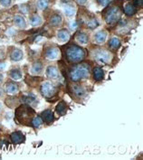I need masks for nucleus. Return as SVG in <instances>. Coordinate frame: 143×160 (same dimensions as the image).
I'll return each instance as SVG.
<instances>
[{"label":"nucleus","mask_w":143,"mask_h":160,"mask_svg":"<svg viewBox=\"0 0 143 160\" xmlns=\"http://www.w3.org/2000/svg\"><path fill=\"white\" fill-rule=\"evenodd\" d=\"M93 64L92 61L86 59L74 64L68 65L66 70L68 82H82L90 80Z\"/></svg>","instance_id":"nucleus-1"},{"label":"nucleus","mask_w":143,"mask_h":160,"mask_svg":"<svg viewBox=\"0 0 143 160\" xmlns=\"http://www.w3.org/2000/svg\"><path fill=\"white\" fill-rule=\"evenodd\" d=\"M62 59L67 65L74 64L88 58V50L74 42H68L60 46Z\"/></svg>","instance_id":"nucleus-2"},{"label":"nucleus","mask_w":143,"mask_h":160,"mask_svg":"<svg viewBox=\"0 0 143 160\" xmlns=\"http://www.w3.org/2000/svg\"><path fill=\"white\" fill-rule=\"evenodd\" d=\"M87 50L88 59L92 61L94 64L100 65L101 67L111 65L115 59V54L103 45L93 44Z\"/></svg>","instance_id":"nucleus-3"},{"label":"nucleus","mask_w":143,"mask_h":160,"mask_svg":"<svg viewBox=\"0 0 143 160\" xmlns=\"http://www.w3.org/2000/svg\"><path fill=\"white\" fill-rule=\"evenodd\" d=\"M122 14V3L117 0H113L107 7L103 8L101 12L104 23L109 26L117 25L121 19Z\"/></svg>","instance_id":"nucleus-4"},{"label":"nucleus","mask_w":143,"mask_h":160,"mask_svg":"<svg viewBox=\"0 0 143 160\" xmlns=\"http://www.w3.org/2000/svg\"><path fill=\"white\" fill-rule=\"evenodd\" d=\"M38 92L44 100L52 102V101L58 98L59 93L61 92V84L59 82L46 79L42 81L38 85Z\"/></svg>","instance_id":"nucleus-5"},{"label":"nucleus","mask_w":143,"mask_h":160,"mask_svg":"<svg viewBox=\"0 0 143 160\" xmlns=\"http://www.w3.org/2000/svg\"><path fill=\"white\" fill-rule=\"evenodd\" d=\"M37 113L35 112L34 108L28 104L22 103L16 108L15 118L17 122L20 125L26 127H31L32 120Z\"/></svg>","instance_id":"nucleus-6"},{"label":"nucleus","mask_w":143,"mask_h":160,"mask_svg":"<svg viewBox=\"0 0 143 160\" xmlns=\"http://www.w3.org/2000/svg\"><path fill=\"white\" fill-rule=\"evenodd\" d=\"M67 92L70 97L77 103H83L90 94L89 88L84 84V82H68Z\"/></svg>","instance_id":"nucleus-7"},{"label":"nucleus","mask_w":143,"mask_h":160,"mask_svg":"<svg viewBox=\"0 0 143 160\" xmlns=\"http://www.w3.org/2000/svg\"><path fill=\"white\" fill-rule=\"evenodd\" d=\"M42 57L46 62H55L62 59V52L59 45L54 42L44 43L42 51Z\"/></svg>","instance_id":"nucleus-8"},{"label":"nucleus","mask_w":143,"mask_h":160,"mask_svg":"<svg viewBox=\"0 0 143 160\" xmlns=\"http://www.w3.org/2000/svg\"><path fill=\"white\" fill-rule=\"evenodd\" d=\"M77 23L80 26H84V28L89 30H95L100 26V22L98 18L93 14L88 11H82L81 16L78 17Z\"/></svg>","instance_id":"nucleus-9"},{"label":"nucleus","mask_w":143,"mask_h":160,"mask_svg":"<svg viewBox=\"0 0 143 160\" xmlns=\"http://www.w3.org/2000/svg\"><path fill=\"white\" fill-rule=\"evenodd\" d=\"M44 76L47 80L60 82L63 80V73L56 63H48L44 67Z\"/></svg>","instance_id":"nucleus-10"},{"label":"nucleus","mask_w":143,"mask_h":160,"mask_svg":"<svg viewBox=\"0 0 143 160\" xmlns=\"http://www.w3.org/2000/svg\"><path fill=\"white\" fill-rule=\"evenodd\" d=\"M108 31L105 29H100L95 31L92 36H91V42H93L94 45H103L105 44L107 40H108Z\"/></svg>","instance_id":"nucleus-11"},{"label":"nucleus","mask_w":143,"mask_h":160,"mask_svg":"<svg viewBox=\"0 0 143 160\" xmlns=\"http://www.w3.org/2000/svg\"><path fill=\"white\" fill-rule=\"evenodd\" d=\"M61 7L66 17L69 18L75 17L77 8L74 0H61Z\"/></svg>","instance_id":"nucleus-12"},{"label":"nucleus","mask_w":143,"mask_h":160,"mask_svg":"<svg viewBox=\"0 0 143 160\" xmlns=\"http://www.w3.org/2000/svg\"><path fill=\"white\" fill-rule=\"evenodd\" d=\"M106 72L103 67L97 64H93L91 72V78L93 79L94 83H101L105 80Z\"/></svg>","instance_id":"nucleus-13"},{"label":"nucleus","mask_w":143,"mask_h":160,"mask_svg":"<svg viewBox=\"0 0 143 160\" xmlns=\"http://www.w3.org/2000/svg\"><path fill=\"white\" fill-rule=\"evenodd\" d=\"M44 67L45 64L43 62V59H37L34 61L31 65H30V69H29V73L30 75L34 76V77H39L43 74L44 72Z\"/></svg>","instance_id":"nucleus-14"},{"label":"nucleus","mask_w":143,"mask_h":160,"mask_svg":"<svg viewBox=\"0 0 143 160\" xmlns=\"http://www.w3.org/2000/svg\"><path fill=\"white\" fill-rule=\"evenodd\" d=\"M3 88L6 92V95H8V96L17 95L20 92V83H19V82H15V81L9 79L7 82H4Z\"/></svg>","instance_id":"nucleus-15"},{"label":"nucleus","mask_w":143,"mask_h":160,"mask_svg":"<svg viewBox=\"0 0 143 160\" xmlns=\"http://www.w3.org/2000/svg\"><path fill=\"white\" fill-rule=\"evenodd\" d=\"M74 42L83 47H85L91 42V36L84 30H78L74 35Z\"/></svg>","instance_id":"nucleus-16"},{"label":"nucleus","mask_w":143,"mask_h":160,"mask_svg":"<svg viewBox=\"0 0 143 160\" xmlns=\"http://www.w3.org/2000/svg\"><path fill=\"white\" fill-rule=\"evenodd\" d=\"M8 53V59L11 62H15V63L19 62L25 58L24 51L18 47H14V46L9 47Z\"/></svg>","instance_id":"nucleus-17"},{"label":"nucleus","mask_w":143,"mask_h":160,"mask_svg":"<svg viewBox=\"0 0 143 160\" xmlns=\"http://www.w3.org/2000/svg\"><path fill=\"white\" fill-rule=\"evenodd\" d=\"M48 24L51 27L54 28H59L64 25V17L59 11H54L50 14L47 20Z\"/></svg>","instance_id":"nucleus-18"},{"label":"nucleus","mask_w":143,"mask_h":160,"mask_svg":"<svg viewBox=\"0 0 143 160\" xmlns=\"http://www.w3.org/2000/svg\"><path fill=\"white\" fill-rule=\"evenodd\" d=\"M39 115H40V117L42 118L43 124H46V125H52L54 122V120H55L54 112L50 108L45 109L44 110L41 111Z\"/></svg>","instance_id":"nucleus-19"},{"label":"nucleus","mask_w":143,"mask_h":160,"mask_svg":"<svg viewBox=\"0 0 143 160\" xmlns=\"http://www.w3.org/2000/svg\"><path fill=\"white\" fill-rule=\"evenodd\" d=\"M121 46V40L119 38L118 36H111L109 40H107L106 42V47L109 49L110 52H112L113 53L117 52Z\"/></svg>","instance_id":"nucleus-20"},{"label":"nucleus","mask_w":143,"mask_h":160,"mask_svg":"<svg viewBox=\"0 0 143 160\" xmlns=\"http://www.w3.org/2000/svg\"><path fill=\"white\" fill-rule=\"evenodd\" d=\"M55 37L57 39V41L62 44H64L70 41L71 39V33L69 32L67 28H61L58 29L56 34H55Z\"/></svg>","instance_id":"nucleus-21"},{"label":"nucleus","mask_w":143,"mask_h":160,"mask_svg":"<svg viewBox=\"0 0 143 160\" xmlns=\"http://www.w3.org/2000/svg\"><path fill=\"white\" fill-rule=\"evenodd\" d=\"M8 77L10 80H13L15 82H20L23 80V71L20 67H12L11 69H9L8 72Z\"/></svg>","instance_id":"nucleus-22"},{"label":"nucleus","mask_w":143,"mask_h":160,"mask_svg":"<svg viewBox=\"0 0 143 160\" xmlns=\"http://www.w3.org/2000/svg\"><path fill=\"white\" fill-rule=\"evenodd\" d=\"M20 100H21V103L28 104V105H30L33 108H35L38 105V103H39V99L37 98V96L32 92L23 95V97L20 98Z\"/></svg>","instance_id":"nucleus-23"},{"label":"nucleus","mask_w":143,"mask_h":160,"mask_svg":"<svg viewBox=\"0 0 143 160\" xmlns=\"http://www.w3.org/2000/svg\"><path fill=\"white\" fill-rule=\"evenodd\" d=\"M138 8L135 7L132 1H127L122 5V13L127 17H133L137 14Z\"/></svg>","instance_id":"nucleus-24"},{"label":"nucleus","mask_w":143,"mask_h":160,"mask_svg":"<svg viewBox=\"0 0 143 160\" xmlns=\"http://www.w3.org/2000/svg\"><path fill=\"white\" fill-rule=\"evenodd\" d=\"M69 109H70L69 104L65 101L62 100V101H58V103L56 104V106L54 108V112L59 117H64L67 114Z\"/></svg>","instance_id":"nucleus-25"},{"label":"nucleus","mask_w":143,"mask_h":160,"mask_svg":"<svg viewBox=\"0 0 143 160\" xmlns=\"http://www.w3.org/2000/svg\"><path fill=\"white\" fill-rule=\"evenodd\" d=\"M13 23L16 27L18 29H26L27 28V22L25 20L24 16L18 14V15H15L13 17Z\"/></svg>","instance_id":"nucleus-26"},{"label":"nucleus","mask_w":143,"mask_h":160,"mask_svg":"<svg viewBox=\"0 0 143 160\" xmlns=\"http://www.w3.org/2000/svg\"><path fill=\"white\" fill-rule=\"evenodd\" d=\"M10 140L14 145H19L25 142V138L23 132L21 131H14L10 134Z\"/></svg>","instance_id":"nucleus-27"},{"label":"nucleus","mask_w":143,"mask_h":160,"mask_svg":"<svg viewBox=\"0 0 143 160\" xmlns=\"http://www.w3.org/2000/svg\"><path fill=\"white\" fill-rule=\"evenodd\" d=\"M29 23L33 27H39L43 25V17L38 13H33L29 16Z\"/></svg>","instance_id":"nucleus-28"},{"label":"nucleus","mask_w":143,"mask_h":160,"mask_svg":"<svg viewBox=\"0 0 143 160\" xmlns=\"http://www.w3.org/2000/svg\"><path fill=\"white\" fill-rule=\"evenodd\" d=\"M21 100L20 98L16 97V95H12V96H8V98H7L5 100V103L6 105L9 107V108H17V106H19L21 103Z\"/></svg>","instance_id":"nucleus-29"},{"label":"nucleus","mask_w":143,"mask_h":160,"mask_svg":"<svg viewBox=\"0 0 143 160\" xmlns=\"http://www.w3.org/2000/svg\"><path fill=\"white\" fill-rule=\"evenodd\" d=\"M49 7V0H35V8L40 11H45Z\"/></svg>","instance_id":"nucleus-30"},{"label":"nucleus","mask_w":143,"mask_h":160,"mask_svg":"<svg viewBox=\"0 0 143 160\" xmlns=\"http://www.w3.org/2000/svg\"><path fill=\"white\" fill-rule=\"evenodd\" d=\"M43 125V122L42 118L40 117V115H39V114H36V115L34 116V118H33V120H32L31 127L35 128V129H38V128H40Z\"/></svg>","instance_id":"nucleus-31"},{"label":"nucleus","mask_w":143,"mask_h":160,"mask_svg":"<svg viewBox=\"0 0 143 160\" xmlns=\"http://www.w3.org/2000/svg\"><path fill=\"white\" fill-rule=\"evenodd\" d=\"M113 0H95L96 4L101 7V8H105L109 5L110 3H111Z\"/></svg>","instance_id":"nucleus-32"},{"label":"nucleus","mask_w":143,"mask_h":160,"mask_svg":"<svg viewBox=\"0 0 143 160\" xmlns=\"http://www.w3.org/2000/svg\"><path fill=\"white\" fill-rule=\"evenodd\" d=\"M12 2L13 0H0V7L2 8H10L12 6Z\"/></svg>","instance_id":"nucleus-33"},{"label":"nucleus","mask_w":143,"mask_h":160,"mask_svg":"<svg viewBox=\"0 0 143 160\" xmlns=\"http://www.w3.org/2000/svg\"><path fill=\"white\" fill-rule=\"evenodd\" d=\"M132 2H133V4L135 5V7H136L138 9L142 8L143 0H133Z\"/></svg>","instance_id":"nucleus-34"},{"label":"nucleus","mask_w":143,"mask_h":160,"mask_svg":"<svg viewBox=\"0 0 143 160\" xmlns=\"http://www.w3.org/2000/svg\"><path fill=\"white\" fill-rule=\"evenodd\" d=\"M74 2L75 3L76 5H78L80 7H83L88 2V0H74Z\"/></svg>","instance_id":"nucleus-35"},{"label":"nucleus","mask_w":143,"mask_h":160,"mask_svg":"<svg viewBox=\"0 0 143 160\" xmlns=\"http://www.w3.org/2000/svg\"><path fill=\"white\" fill-rule=\"evenodd\" d=\"M5 98H6V92H5V91H4L3 86L0 85V101H1V100H4Z\"/></svg>","instance_id":"nucleus-36"},{"label":"nucleus","mask_w":143,"mask_h":160,"mask_svg":"<svg viewBox=\"0 0 143 160\" xmlns=\"http://www.w3.org/2000/svg\"><path fill=\"white\" fill-rule=\"evenodd\" d=\"M4 83V75L2 72H0V85Z\"/></svg>","instance_id":"nucleus-37"}]
</instances>
